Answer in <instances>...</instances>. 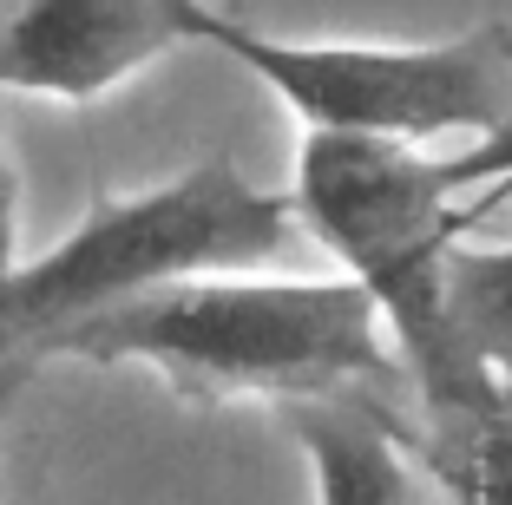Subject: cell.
Instances as JSON below:
<instances>
[{
	"mask_svg": "<svg viewBox=\"0 0 512 505\" xmlns=\"http://www.w3.org/2000/svg\"><path fill=\"white\" fill-rule=\"evenodd\" d=\"M46 361L151 368L184 401H381L407 381L375 296L348 276H191L112 309L46 348Z\"/></svg>",
	"mask_w": 512,
	"mask_h": 505,
	"instance_id": "6da1fadb",
	"label": "cell"
},
{
	"mask_svg": "<svg viewBox=\"0 0 512 505\" xmlns=\"http://www.w3.org/2000/svg\"><path fill=\"white\" fill-rule=\"evenodd\" d=\"M296 230V197L250 184L224 151L197 158L171 184L99 197L73 237L0 283V374L40 368L60 335L171 283L270 269L296 243Z\"/></svg>",
	"mask_w": 512,
	"mask_h": 505,
	"instance_id": "7a4b0ae2",
	"label": "cell"
},
{
	"mask_svg": "<svg viewBox=\"0 0 512 505\" xmlns=\"http://www.w3.org/2000/svg\"><path fill=\"white\" fill-rule=\"evenodd\" d=\"M289 197L302 210V230L342 263L348 283L375 296L407 387L421 394V414H447L473 401L486 381H499L467 355L453 328L447 269L467 237V217L434 151L401 145V138L309 132L296 151Z\"/></svg>",
	"mask_w": 512,
	"mask_h": 505,
	"instance_id": "3957f363",
	"label": "cell"
},
{
	"mask_svg": "<svg viewBox=\"0 0 512 505\" xmlns=\"http://www.w3.org/2000/svg\"><path fill=\"white\" fill-rule=\"evenodd\" d=\"M197 46H217L250 79L276 92L302 132L335 138H486L512 119V20L427 46L362 40H276L204 7Z\"/></svg>",
	"mask_w": 512,
	"mask_h": 505,
	"instance_id": "277c9868",
	"label": "cell"
},
{
	"mask_svg": "<svg viewBox=\"0 0 512 505\" xmlns=\"http://www.w3.org/2000/svg\"><path fill=\"white\" fill-rule=\"evenodd\" d=\"M211 0H0V86L92 105L197 46Z\"/></svg>",
	"mask_w": 512,
	"mask_h": 505,
	"instance_id": "5b68a950",
	"label": "cell"
},
{
	"mask_svg": "<svg viewBox=\"0 0 512 505\" xmlns=\"http://www.w3.org/2000/svg\"><path fill=\"white\" fill-rule=\"evenodd\" d=\"M289 440L302 446L316 505H421V486L407 473V433L381 401L342 394V401H296L283 407Z\"/></svg>",
	"mask_w": 512,
	"mask_h": 505,
	"instance_id": "8992f818",
	"label": "cell"
},
{
	"mask_svg": "<svg viewBox=\"0 0 512 505\" xmlns=\"http://www.w3.org/2000/svg\"><path fill=\"white\" fill-rule=\"evenodd\" d=\"M407 446H421L453 505H512V374L486 381L447 414H421Z\"/></svg>",
	"mask_w": 512,
	"mask_h": 505,
	"instance_id": "52a82bcc",
	"label": "cell"
},
{
	"mask_svg": "<svg viewBox=\"0 0 512 505\" xmlns=\"http://www.w3.org/2000/svg\"><path fill=\"white\" fill-rule=\"evenodd\" d=\"M447 296L467 355L493 374H512V243H493V250L460 243L447 269Z\"/></svg>",
	"mask_w": 512,
	"mask_h": 505,
	"instance_id": "ba28073f",
	"label": "cell"
},
{
	"mask_svg": "<svg viewBox=\"0 0 512 505\" xmlns=\"http://www.w3.org/2000/svg\"><path fill=\"white\" fill-rule=\"evenodd\" d=\"M440 171H447L453 197H460V217H467V230H480L493 210L512 204V119L499 125V132L467 138L460 151H447V158H440Z\"/></svg>",
	"mask_w": 512,
	"mask_h": 505,
	"instance_id": "9c48e42d",
	"label": "cell"
},
{
	"mask_svg": "<svg viewBox=\"0 0 512 505\" xmlns=\"http://www.w3.org/2000/svg\"><path fill=\"white\" fill-rule=\"evenodd\" d=\"M20 269V171L0 145V283Z\"/></svg>",
	"mask_w": 512,
	"mask_h": 505,
	"instance_id": "30bf717a",
	"label": "cell"
}]
</instances>
